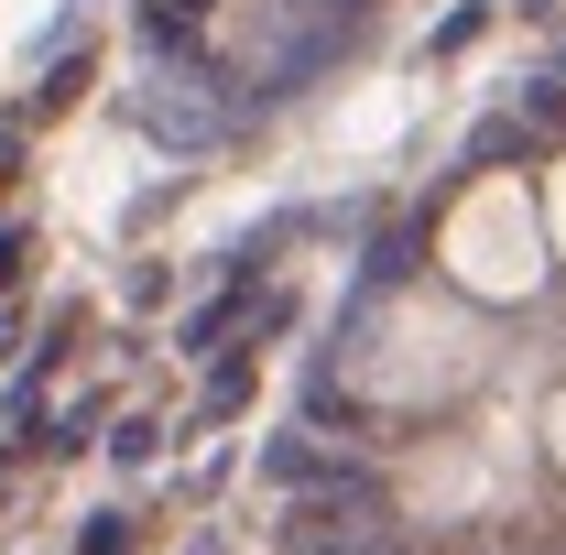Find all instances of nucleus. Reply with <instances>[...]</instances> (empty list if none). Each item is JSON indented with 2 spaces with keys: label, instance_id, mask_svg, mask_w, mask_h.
<instances>
[{
  "label": "nucleus",
  "instance_id": "1",
  "mask_svg": "<svg viewBox=\"0 0 566 555\" xmlns=\"http://www.w3.org/2000/svg\"><path fill=\"white\" fill-rule=\"evenodd\" d=\"M447 273L469 283V294H491V305H512V294L545 283V229H534V197L512 175H480L447 208Z\"/></svg>",
  "mask_w": 566,
  "mask_h": 555
},
{
  "label": "nucleus",
  "instance_id": "2",
  "mask_svg": "<svg viewBox=\"0 0 566 555\" xmlns=\"http://www.w3.org/2000/svg\"><path fill=\"white\" fill-rule=\"evenodd\" d=\"M370 327H381V338H403V359H370V370H349L370 404H447V392L480 370V338H469L458 316H436V305H381Z\"/></svg>",
  "mask_w": 566,
  "mask_h": 555
},
{
  "label": "nucleus",
  "instance_id": "3",
  "mask_svg": "<svg viewBox=\"0 0 566 555\" xmlns=\"http://www.w3.org/2000/svg\"><path fill=\"white\" fill-rule=\"evenodd\" d=\"M545 436H556V469H566V392H556V425H545Z\"/></svg>",
  "mask_w": 566,
  "mask_h": 555
},
{
  "label": "nucleus",
  "instance_id": "4",
  "mask_svg": "<svg viewBox=\"0 0 566 555\" xmlns=\"http://www.w3.org/2000/svg\"><path fill=\"white\" fill-rule=\"evenodd\" d=\"M556 218H566V186H556Z\"/></svg>",
  "mask_w": 566,
  "mask_h": 555
}]
</instances>
